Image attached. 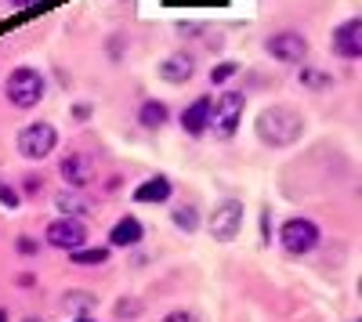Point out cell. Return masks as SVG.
Returning <instances> with one entry per match:
<instances>
[{
    "mask_svg": "<svg viewBox=\"0 0 362 322\" xmlns=\"http://www.w3.org/2000/svg\"><path fill=\"white\" fill-rule=\"evenodd\" d=\"M254 134H257L261 145H268V149H290V145L300 141V134H305V116L293 105H268V109L257 112Z\"/></svg>",
    "mask_w": 362,
    "mask_h": 322,
    "instance_id": "obj_1",
    "label": "cell"
},
{
    "mask_svg": "<svg viewBox=\"0 0 362 322\" xmlns=\"http://www.w3.org/2000/svg\"><path fill=\"white\" fill-rule=\"evenodd\" d=\"M44 91H47V80H44V73L33 69V66H18V69H11V76L4 80V98H8V105H15V109H37V105L44 102Z\"/></svg>",
    "mask_w": 362,
    "mask_h": 322,
    "instance_id": "obj_2",
    "label": "cell"
},
{
    "mask_svg": "<svg viewBox=\"0 0 362 322\" xmlns=\"http://www.w3.org/2000/svg\"><path fill=\"white\" fill-rule=\"evenodd\" d=\"M243 105H247V95H243V91H225V95H218V102H210V124H206V131H214L221 141H228V138L239 131Z\"/></svg>",
    "mask_w": 362,
    "mask_h": 322,
    "instance_id": "obj_3",
    "label": "cell"
},
{
    "mask_svg": "<svg viewBox=\"0 0 362 322\" xmlns=\"http://www.w3.org/2000/svg\"><path fill=\"white\" fill-rule=\"evenodd\" d=\"M279 246L290 257H305L319 246V225L312 217H286L279 228Z\"/></svg>",
    "mask_w": 362,
    "mask_h": 322,
    "instance_id": "obj_4",
    "label": "cell"
},
{
    "mask_svg": "<svg viewBox=\"0 0 362 322\" xmlns=\"http://www.w3.org/2000/svg\"><path fill=\"white\" fill-rule=\"evenodd\" d=\"M243 203L239 199H221L206 217V232L214 236V243H232L239 232H243Z\"/></svg>",
    "mask_w": 362,
    "mask_h": 322,
    "instance_id": "obj_5",
    "label": "cell"
},
{
    "mask_svg": "<svg viewBox=\"0 0 362 322\" xmlns=\"http://www.w3.org/2000/svg\"><path fill=\"white\" fill-rule=\"evenodd\" d=\"M54 149H58V131H54V124L37 120V124H29V127L18 131V153H22L25 160H47Z\"/></svg>",
    "mask_w": 362,
    "mask_h": 322,
    "instance_id": "obj_6",
    "label": "cell"
},
{
    "mask_svg": "<svg viewBox=\"0 0 362 322\" xmlns=\"http://www.w3.org/2000/svg\"><path fill=\"white\" fill-rule=\"evenodd\" d=\"M264 51L283 66H300L308 58V37L305 33H293V29H283V33H272L264 40Z\"/></svg>",
    "mask_w": 362,
    "mask_h": 322,
    "instance_id": "obj_7",
    "label": "cell"
},
{
    "mask_svg": "<svg viewBox=\"0 0 362 322\" xmlns=\"http://www.w3.org/2000/svg\"><path fill=\"white\" fill-rule=\"evenodd\" d=\"M44 243L69 254V250H76V246L87 243V225L76 221V217H58V221H51V225L44 228Z\"/></svg>",
    "mask_w": 362,
    "mask_h": 322,
    "instance_id": "obj_8",
    "label": "cell"
},
{
    "mask_svg": "<svg viewBox=\"0 0 362 322\" xmlns=\"http://www.w3.org/2000/svg\"><path fill=\"white\" fill-rule=\"evenodd\" d=\"M329 47L344 62H358L362 58V18H344L334 33H329Z\"/></svg>",
    "mask_w": 362,
    "mask_h": 322,
    "instance_id": "obj_9",
    "label": "cell"
},
{
    "mask_svg": "<svg viewBox=\"0 0 362 322\" xmlns=\"http://www.w3.org/2000/svg\"><path fill=\"white\" fill-rule=\"evenodd\" d=\"M58 174H62V181L69 189H87L90 181H95V160H90L87 153H66L62 160H58Z\"/></svg>",
    "mask_w": 362,
    "mask_h": 322,
    "instance_id": "obj_10",
    "label": "cell"
},
{
    "mask_svg": "<svg viewBox=\"0 0 362 322\" xmlns=\"http://www.w3.org/2000/svg\"><path fill=\"white\" fill-rule=\"evenodd\" d=\"M192 73H196V54L192 51H174V54H167L163 62H160V80L170 83V87L189 83Z\"/></svg>",
    "mask_w": 362,
    "mask_h": 322,
    "instance_id": "obj_11",
    "label": "cell"
},
{
    "mask_svg": "<svg viewBox=\"0 0 362 322\" xmlns=\"http://www.w3.org/2000/svg\"><path fill=\"white\" fill-rule=\"evenodd\" d=\"M174 196V181L167 178V174H153L148 181H141L134 192H131V199L134 203H145V207H160V203H167Z\"/></svg>",
    "mask_w": 362,
    "mask_h": 322,
    "instance_id": "obj_12",
    "label": "cell"
},
{
    "mask_svg": "<svg viewBox=\"0 0 362 322\" xmlns=\"http://www.w3.org/2000/svg\"><path fill=\"white\" fill-rule=\"evenodd\" d=\"M145 239V225L134 217V214H124L116 225H112V232H109V246H124V250H131V246H138Z\"/></svg>",
    "mask_w": 362,
    "mask_h": 322,
    "instance_id": "obj_13",
    "label": "cell"
},
{
    "mask_svg": "<svg viewBox=\"0 0 362 322\" xmlns=\"http://www.w3.org/2000/svg\"><path fill=\"white\" fill-rule=\"evenodd\" d=\"M210 102H214V98L203 95L192 105H185V112H181V131H185L189 138H199L206 131V124H210Z\"/></svg>",
    "mask_w": 362,
    "mask_h": 322,
    "instance_id": "obj_14",
    "label": "cell"
},
{
    "mask_svg": "<svg viewBox=\"0 0 362 322\" xmlns=\"http://www.w3.org/2000/svg\"><path fill=\"white\" fill-rule=\"evenodd\" d=\"M54 207H58V214H62V217H76V221H83V217L90 214V203L83 199L80 189H62V192H54Z\"/></svg>",
    "mask_w": 362,
    "mask_h": 322,
    "instance_id": "obj_15",
    "label": "cell"
},
{
    "mask_svg": "<svg viewBox=\"0 0 362 322\" xmlns=\"http://www.w3.org/2000/svg\"><path fill=\"white\" fill-rule=\"evenodd\" d=\"M138 124H141L145 131H163V127L170 124V109H167L163 102H156V98H148V102H141V109H138Z\"/></svg>",
    "mask_w": 362,
    "mask_h": 322,
    "instance_id": "obj_16",
    "label": "cell"
},
{
    "mask_svg": "<svg viewBox=\"0 0 362 322\" xmlns=\"http://www.w3.org/2000/svg\"><path fill=\"white\" fill-rule=\"evenodd\" d=\"M90 308H98V297H95V294H87V290H66V294H62V311L87 318Z\"/></svg>",
    "mask_w": 362,
    "mask_h": 322,
    "instance_id": "obj_17",
    "label": "cell"
},
{
    "mask_svg": "<svg viewBox=\"0 0 362 322\" xmlns=\"http://www.w3.org/2000/svg\"><path fill=\"white\" fill-rule=\"evenodd\" d=\"M109 246H76V250H69V261H73V265H80V268H95V265H105V261H109Z\"/></svg>",
    "mask_w": 362,
    "mask_h": 322,
    "instance_id": "obj_18",
    "label": "cell"
},
{
    "mask_svg": "<svg viewBox=\"0 0 362 322\" xmlns=\"http://www.w3.org/2000/svg\"><path fill=\"white\" fill-rule=\"evenodd\" d=\"M170 221H174L177 232H189V236H192V232L199 228V207H196V203H181V207H174Z\"/></svg>",
    "mask_w": 362,
    "mask_h": 322,
    "instance_id": "obj_19",
    "label": "cell"
},
{
    "mask_svg": "<svg viewBox=\"0 0 362 322\" xmlns=\"http://www.w3.org/2000/svg\"><path fill=\"white\" fill-rule=\"evenodd\" d=\"M297 80H300V87H308V91H326V87H334V76H329L326 69H300Z\"/></svg>",
    "mask_w": 362,
    "mask_h": 322,
    "instance_id": "obj_20",
    "label": "cell"
},
{
    "mask_svg": "<svg viewBox=\"0 0 362 322\" xmlns=\"http://www.w3.org/2000/svg\"><path fill=\"white\" fill-rule=\"evenodd\" d=\"M112 311H116V318H138L141 315V301L138 297H119Z\"/></svg>",
    "mask_w": 362,
    "mask_h": 322,
    "instance_id": "obj_21",
    "label": "cell"
},
{
    "mask_svg": "<svg viewBox=\"0 0 362 322\" xmlns=\"http://www.w3.org/2000/svg\"><path fill=\"white\" fill-rule=\"evenodd\" d=\"M235 73H239V66H235V62H218L214 69H210V83H214V87H218V83H228Z\"/></svg>",
    "mask_w": 362,
    "mask_h": 322,
    "instance_id": "obj_22",
    "label": "cell"
},
{
    "mask_svg": "<svg viewBox=\"0 0 362 322\" xmlns=\"http://www.w3.org/2000/svg\"><path fill=\"white\" fill-rule=\"evenodd\" d=\"M163 322H199V315L192 308H174V311L163 315Z\"/></svg>",
    "mask_w": 362,
    "mask_h": 322,
    "instance_id": "obj_23",
    "label": "cell"
},
{
    "mask_svg": "<svg viewBox=\"0 0 362 322\" xmlns=\"http://www.w3.org/2000/svg\"><path fill=\"white\" fill-rule=\"evenodd\" d=\"M0 203H4L8 210H15L18 203H22V196H18V192H15L11 185H4V181H0Z\"/></svg>",
    "mask_w": 362,
    "mask_h": 322,
    "instance_id": "obj_24",
    "label": "cell"
},
{
    "mask_svg": "<svg viewBox=\"0 0 362 322\" xmlns=\"http://www.w3.org/2000/svg\"><path fill=\"white\" fill-rule=\"evenodd\" d=\"M15 246H18V254H22V257H33V254L40 250V243H37V239H29V236H18V239H15Z\"/></svg>",
    "mask_w": 362,
    "mask_h": 322,
    "instance_id": "obj_25",
    "label": "cell"
},
{
    "mask_svg": "<svg viewBox=\"0 0 362 322\" xmlns=\"http://www.w3.org/2000/svg\"><path fill=\"white\" fill-rule=\"evenodd\" d=\"M8 4H11L15 11H25V8H37V4H44V0H8Z\"/></svg>",
    "mask_w": 362,
    "mask_h": 322,
    "instance_id": "obj_26",
    "label": "cell"
},
{
    "mask_svg": "<svg viewBox=\"0 0 362 322\" xmlns=\"http://www.w3.org/2000/svg\"><path fill=\"white\" fill-rule=\"evenodd\" d=\"M0 322H8V311L4 308H0Z\"/></svg>",
    "mask_w": 362,
    "mask_h": 322,
    "instance_id": "obj_27",
    "label": "cell"
},
{
    "mask_svg": "<svg viewBox=\"0 0 362 322\" xmlns=\"http://www.w3.org/2000/svg\"><path fill=\"white\" fill-rule=\"evenodd\" d=\"M22 322H40V318H22Z\"/></svg>",
    "mask_w": 362,
    "mask_h": 322,
    "instance_id": "obj_28",
    "label": "cell"
},
{
    "mask_svg": "<svg viewBox=\"0 0 362 322\" xmlns=\"http://www.w3.org/2000/svg\"><path fill=\"white\" fill-rule=\"evenodd\" d=\"M76 322H90V318H76Z\"/></svg>",
    "mask_w": 362,
    "mask_h": 322,
    "instance_id": "obj_29",
    "label": "cell"
}]
</instances>
